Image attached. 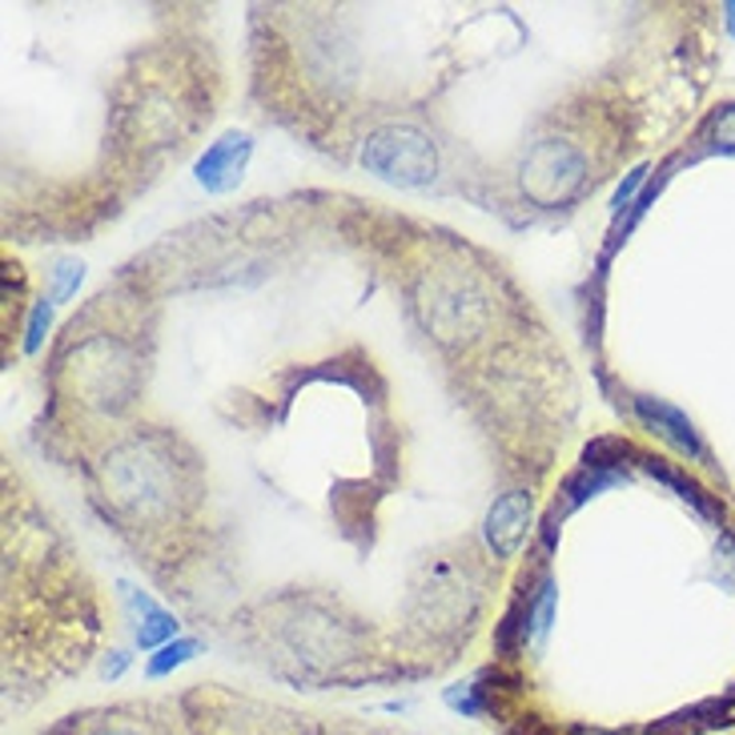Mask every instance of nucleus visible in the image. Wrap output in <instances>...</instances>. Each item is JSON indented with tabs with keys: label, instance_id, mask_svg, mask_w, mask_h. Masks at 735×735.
<instances>
[{
	"label": "nucleus",
	"instance_id": "nucleus-1",
	"mask_svg": "<svg viewBox=\"0 0 735 735\" xmlns=\"http://www.w3.org/2000/svg\"><path fill=\"white\" fill-rule=\"evenodd\" d=\"M631 411L639 414V423H643L647 430H656L663 443H671L680 455H688L691 462H703V458H707V446H703L700 430H695V423L688 418V411H680V406H671V402L663 398H651V394H636V398H631Z\"/></svg>",
	"mask_w": 735,
	"mask_h": 735
},
{
	"label": "nucleus",
	"instance_id": "nucleus-2",
	"mask_svg": "<svg viewBox=\"0 0 735 735\" xmlns=\"http://www.w3.org/2000/svg\"><path fill=\"white\" fill-rule=\"evenodd\" d=\"M249 153H254V141H249V137L225 134L222 141H213V146L205 149V157L198 161L193 173H198V181L210 193H225L242 181V169H245V161H249Z\"/></svg>",
	"mask_w": 735,
	"mask_h": 735
},
{
	"label": "nucleus",
	"instance_id": "nucleus-3",
	"mask_svg": "<svg viewBox=\"0 0 735 735\" xmlns=\"http://www.w3.org/2000/svg\"><path fill=\"white\" fill-rule=\"evenodd\" d=\"M526 526H531V499H526L523 490H514V494H502L487 514V539L494 546V555L499 558H511L526 539Z\"/></svg>",
	"mask_w": 735,
	"mask_h": 735
},
{
	"label": "nucleus",
	"instance_id": "nucleus-4",
	"mask_svg": "<svg viewBox=\"0 0 735 735\" xmlns=\"http://www.w3.org/2000/svg\"><path fill=\"white\" fill-rule=\"evenodd\" d=\"M198 639H178V643L161 647V656L149 659V675H166V671L181 668L185 659H193V651H198Z\"/></svg>",
	"mask_w": 735,
	"mask_h": 735
},
{
	"label": "nucleus",
	"instance_id": "nucleus-5",
	"mask_svg": "<svg viewBox=\"0 0 735 735\" xmlns=\"http://www.w3.org/2000/svg\"><path fill=\"white\" fill-rule=\"evenodd\" d=\"M49 318H53V298H41L36 301L33 318H29V338H24V350H36V345H41V338H45V330H49Z\"/></svg>",
	"mask_w": 735,
	"mask_h": 735
},
{
	"label": "nucleus",
	"instance_id": "nucleus-6",
	"mask_svg": "<svg viewBox=\"0 0 735 735\" xmlns=\"http://www.w3.org/2000/svg\"><path fill=\"white\" fill-rule=\"evenodd\" d=\"M53 278H56L53 301H61V298H68V294L77 290V281H81V266H77V262H56V266H53Z\"/></svg>",
	"mask_w": 735,
	"mask_h": 735
},
{
	"label": "nucleus",
	"instance_id": "nucleus-7",
	"mask_svg": "<svg viewBox=\"0 0 735 735\" xmlns=\"http://www.w3.org/2000/svg\"><path fill=\"white\" fill-rule=\"evenodd\" d=\"M643 173H647V169H636V173H631V178H627L624 185H619V193H615V201H611V213H615V217H619L624 210H631V193H636L639 185H643Z\"/></svg>",
	"mask_w": 735,
	"mask_h": 735
}]
</instances>
